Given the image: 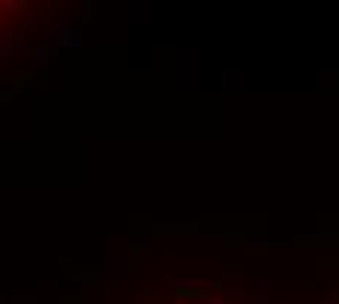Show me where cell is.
I'll return each mask as SVG.
<instances>
[{
	"instance_id": "1",
	"label": "cell",
	"mask_w": 339,
	"mask_h": 304,
	"mask_svg": "<svg viewBox=\"0 0 339 304\" xmlns=\"http://www.w3.org/2000/svg\"><path fill=\"white\" fill-rule=\"evenodd\" d=\"M82 0H0V70L35 59L62 33Z\"/></svg>"
}]
</instances>
